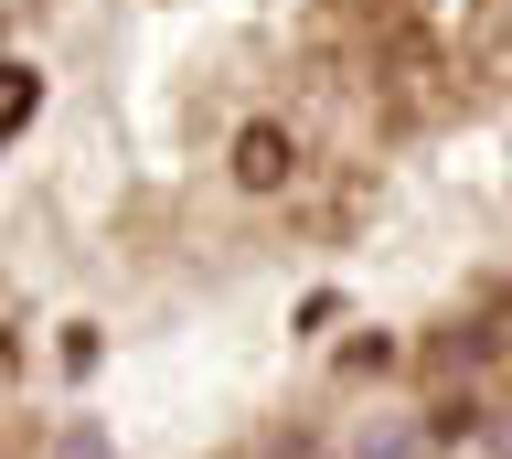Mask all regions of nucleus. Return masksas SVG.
Returning <instances> with one entry per match:
<instances>
[{
  "label": "nucleus",
  "mask_w": 512,
  "mask_h": 459,
  "mask_svg": "<svg viewBox=\"0 0 512 459\" xmlns=\"http://www.w3.org/2000/svg\"><path fill=\"white\" fill-rule=\"evenodd\" d=\"M502 353H512V342H502V321H438L427 342H416V374L448 395V385H470L480 363H502Z\"/></svg>",
  "instance_id": "obj_1"
},
{
  "label": "nucleus",
  "mask_w": 512,
  "mask_h": 459,
  "mask_svg": "<svg viewBox=\"0 0 512 459\" xmlns=\"http://www.w3.org/2000/svg\"><path fill=\"white\" fill-rule=\"evenodd\" d=\"M288 171H299V139L278 118H246L235 129V193H288Z\"/></svg>",
  "instance_id": "obj_2"
},
{
  "label": "nucleus",
  "mask_w": 512,
  "mask_h": 459,
  "mask_svg": "<svg viewBox=\"0 0 512 459\" xmlns=\"http://www.w3.org/2000/svg\"><path fill=\"white\" fill-rule=\"evenodd\" d=\"M427 449H438V427H427V417H374L363 438H352V459H427Z\"/></svg>",
  "instance_id": "obj_3"
},
{
  "label": "nucleus",
  "mask_w": 512,
  "mask_h": 459,
  "mask_svg": "<svg viewBox=\"0 0 512 459\" xmlns=\"http://www.w3.org/2000/svg\"><path fill=\"white\" fill-rule=\"evenodd\" d=\"M427 427H438V438H470V427H491V417H480V385H448L438 406H427Z\"/></svg>",
  "instance_id": "obj_4"
},
{
  "label": "nucleus",
  "mask_w": 512,
  "mask_h": 459,
  "mask_svg": "<svg viewBox=\"0 0 512 459\" xmlns=\"http://www.w3.org/2000/svg\"><path fill=\"white\" fill-rule=\"evenodd\" d=\"M32 107H43V86H32V65L0 75V129H32Z\"/></svg>",
  "instance_id": "obj_5"
},
{
  "label": "nucleus",
  "mask_w": 512,
  "mask_h": 459,
  "mask_svg": "<svg viewBox=\"0 0 512 459\" xmlns=\"http://www.w3.org/2000/svg\"><path fill=\"white\" fill-rule=\"evenodd\" d=\"M54 459H107V438H96V427H75V438H64Z\"/></svg>",
  "instance_id": "obj_6"
},
{
  "label": "nucleus",
  "mask_w": 512,
  "mask_h": 459,
  "mask_svg": "<svg viewBox=\"0 0 512 459\" xmlns=\"http://www.w3.org/2000/svg\"><path fill=\"white\" fill-rule=\"evenodd\" d=\"M480 438H491V459H512V406H491V427H480Z\"/></svg>",
  "instance_id": "obj_7"
},
{
  "label": "nucleus",
  "mask_w": 512,
  "mask_h": 459,
  "mask_svg": "<svg viewBox=\"0 0 512 459\" xmlns=\"http://www.w3.org/2000/svg\"><path fill=\"white\" fill-rule=\"evenodd\" d=\"M491 321H502V342H512V289H502V310H491Z\"/></svg>",
  "instance_id": "obj_8"
}]
</instances>
